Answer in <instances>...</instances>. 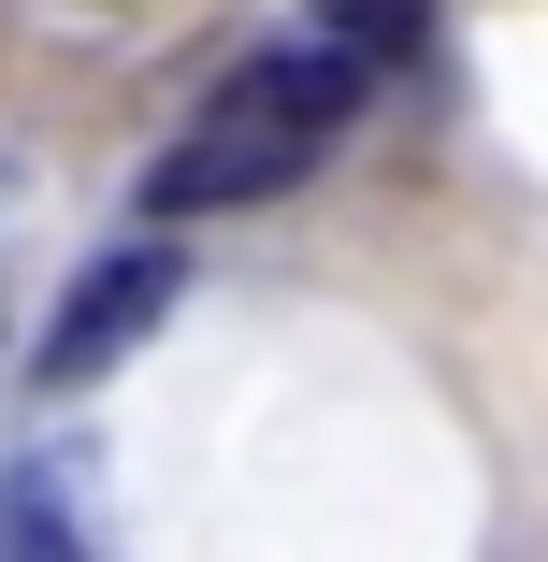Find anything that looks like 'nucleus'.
Masks as SVG:
<instances>
[{
    "instance_id": "nucleus-1",
    "label": "nucleus",
    "mask_w": 548,
    "mask_h": 562,
    "mask_svg": "<svg viewBox=\"0 0 548 562\" xmlns=\"http://www.w3.org/2000/svg\"><path fill=\"white\" fill-rule=\"evenodd\" d=\"M361 116V58L333 44V30H303V44H275V58H246L232 87L202 101V131L159 159V216H216V202H275V188H303V159L333 145Z\"/></svg>"
},
{
    "instance_id": "nucleus-2",
    "label": "nucleus",
    "mask_w": 548,
    "mask_h": 562,
    "mask_svg": "<svg viewBox=\"0 0 548 562\" xmlns=\"http://www.w3.org/2000/svg\"><path fill=\"white\" fill-rule=\"evenodd\" d=\"M174 303H188V260H174V246H116V260H101V274L72 289V317L30 347V375H44V390H87V375H116V361L145 347V331H159Z\"/></svg>"
},
{
    "instance_id": "nucleus-3",
    "label": "nucleus",
    "mask_w": 548,
    "mask_h": 562,
    "mask_svg": "<svg viewBox=\"0 0 548 562\" xmlns=\"http://www.w3.org/2000/svg\"><path fill=\"white\" fill-rule=\"evenodd\" d=\"M0 562H72V533H58L44 476H15V462H0Z\"/></svg>"
}]
</instances>
